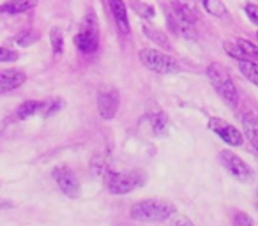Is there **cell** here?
Listing matches in <instances>:
<instances>
[{"mask_svg":"<svg viewBox=\"0 0 258 226\" xmlns=\"http://www.w3.org/2000/svg\"><path fill=\"white\" fill-rule=\"evenodd\" d=\"M173 214H175L173 203L165 200H144L129 208V215L135 221L142 222H161L173 217Z\"/></svg>","mask_w":258,"mask_h":226,"instance_id":"obj_1","label":"cell"},{"mask_svg":"<svg viewBox=\"0 0 258 226\" xmlns=\"http://www.w3.org/2000/svg\"><path fill=\"white\" fill-rule=\"evenodd\" d=\"M207 76L211 78L216 92L225 99V103L230 104V106H237V103H239V92H237V87L233 83L230 72L221 64L214 62V64H211L207 67Z\"/></svg>","mask_w":258,"mask_h":226,"instance_id":"obj_2","label":"cell"},{"mask_svg":"<svg viewBox=\"0 0 258 226\" xmlns=\"http://www.w3.org/2000/svg\"><path fill=\"white\" fill-rule=\"evenodd\" d=\"M145 180H147V177L140 170H131L125 173L108 172L104 175V182H106V187L111 194H127L137 187L145 186Z\"/></svg>","mask_w":258,"mask_h":226,"instance_id":"obj_3","label":"cell"},{"mask_svg":"<svg viewBox=\"0 0 258 226\" xmlns=\"http://www.w3.org/2000/svg\"><path fill=\"white\" fill-rule=\"evenodd\" d=\"M138 57L145 67L158 72V74H175L180 71V64L175 58L159 50H154V48H144Z\"/></svg>","mask_w":258,"mask_h":226,"instance_id":"obj_4","label":"cell"},{"mask_svg":"<svg viewBox=\"0 0 258 226\" xmlns=\"http://www.w3.org/2000/svg\"><path fill=\"white\" fill-rule=\"evenodd\" d=\"M166 22H168V27L172 29V32H175L179 37L187 41H197L198 34L197 29H195V22L179 8V6L173 4L170 8V13L166 15Z\"/></svg>","mask_w":258,"mask_h":226,"instance_id":"obj_5","label":"cell"},{"mask_svg":"<svg viewBox=\"0 0 258 226\" xmlns=\"http://www.w3.org/2000/svg\"><path fill=\"white\" fill-rule=\"evenodd\" d=\"M219 161L228 170L230 175L239 180V182H249V180L253 179V170H251V166L247 165L244 159H240L237 154H233L232 150L219 152Z\"/></svg>","mask_w":258,"mask_h":226,"instance_id":"obj_6","label":"cell"},{"mask_svg":"<svg viewBox=\"0 0 258 226\" xmlns=\"http://www.w3.org/2000/svg\"><path fill=\"white\" fill-rule=\"evenodd\" d=\"M53 179L57 182L58 189L66 194L68 198H80V182H78V177L75 175L69 166H57L53 170Z\"/></svg>","mask_w":258,"mask_h":226,"instance_id":"obj_7","label":"cell"},{"mask_svg":"<svg viewBox=\"0 0 258 226\" xmlns=\"http://www.w3.org/2000/svg\"><path fill=\"white\" fill-rule=\"evenodd\" d=\"M209 129H211L212 133L218 134L225 143L232 145V147H240L242 141H244L242 133H240L237 127H233L232 124H228L223 119H216V117H212V119L209 120Z\"/></svg>","mask_w":258,"mask_h":226,"instance_id":"obj_8","label":"cell"},{"mask_svg":"<svg viewBox=\"0 0 258 226\" xmlns=\"http://www.w3.org/2000/svg\"><path fill=\"white\" fill-rule=\"evenodd\" d=\"M118 104H120V97H118L117 89H103L97 94V110H99L101 119L111 120L118 111Z\"/></svg>","mask_w":258,"mask_h":226,"instance_id":"obj_9","label":"cell"},{"mask_svg":"<svg viewBox=\"0 0 258 226\" xmlns=\"http://www.w3.org/2000/svg\"><path fill=\"white\" fill-rule=\"evenodd\" d=\"M75 44L82 53H94L97 50V32H96V23H94L92 16L87 18V23L83 25L82 32L76 34Z\"/></svg>","mask_w":258,"mask_h":226,"instance_id":"obj_10","label":"cell"},{"mask_svg":"<svg viewBox=\"0 0 258 226\" xmlns=\"http://www.w3.org/2000/svg\"><path fill=\"white\" fill-rule=\"evenodd\" d=\"M27 82V74L22 69H6L0 71V94L11 92Z\"/></svg>","mask_w":258,"mask_h":226,"instance_id":"obj_11","label":"cell"},{"mask_svg":"<svg viewBox=\"0 0 258 226\" xmlns=\"http://www.w3.org/2000/svg\"><path fill=\"white\" fill-rule=\"evenodd\" d=\"M108 6L113 15L115 25H117L120 34H129V20H127V9H125L124 0H108Z\"/></svg>","mask_w":258,"mask_h":226,"instance_id":"obj_12","label":"cell"},{"mask_svg":"<svg viewBox=\"0 0 258 226\" xmlns=\"http://www.w3.org/2000/svg\"><path fill=\"white\" fill-rule=\"evenodd\" d=\"M149 120H151L152 131H154L156 136H163V134L168 131V119H166L165 111L154 103V108L147 111Z\"/></svg>","mask_w":258,"mask_h":226,"instance_id":"obj_13","label":"cell"},{"mask_svg":"<svg viewBox=\"0 0 258 226\" xmlns=\"http://www.w3.org/2000/svg\"><path fill=\"white\" fill-rule=\"evenodd\" d=\"M242 127H244V134L249 140V143L253 145L258 150V115L249 111L242 117Z\"/></svg>","mask_w":258,"mask_h":226,"instance_id":"obj_14","label":"cell"},{"mask_svg":"<svg viewBox=\"0 0 258 226\" xmlns=\"http://www.w3.org/2000/svg\"><path fill=\"white\" fill-rule=\"evenodd\" d=\"M37 6V0H9L8 4L0 6L2 15H22Z\"/></svg>","mask_w":258,"mask_h":226,"instance_id":"obj_15","label":"cell"},{"mask_svg":"<svg viewBox=\"0 0 258 226\" xmlns=\"http://www.w3.org/2000/svg\"><path fill=\"white\" fill-rule=\"evenodd\" d=\"M46 106V104L43 103V101H25V103H22L18 106V110H16V119L20 120H25V119H30L32 115H36L37 111L43 110V108Z\"/></svg>","mask_w":258,"mask_h":226,"instance_id":"obj_16","label":"cell"},{"mask_svg":"<svg viewBox=\"0 0 258 226\" xmlns=\"http://www.w3.org/2000/svg\"><path fill=\"white\" fill-rule=\"evenodd\" d=\"M90 170H92L94 175L97 177H104L110 170V156L108 154H96L90 161Z\"/></svg>","mask_w":258,"mask_h":226,"instance_id":"obj_17","label":"cell"},{"mask_svg":"<svg viewBox=\"0 0 258 226\" xmlns=\"http://www.w3.org/2000/svg\"><path fill=\"white\" fill-rule=\"evenodd\" d=\"M239 71L244 78L258 87V64H254L253 60H239Z\"/></svg>","mask_w":258,"mask_h":226,"instance_id":"obj_18","label":"cell"},{"mask_svg":"<svg viewBox=\"0 0 258 226\" xmlns=\"http://www.w3.org/2000/svg\"><path fill=\"white\" fill-rule=\"evenodd\" d=\"M50 43H51V51L55 57H60L64 53V34L60 29H51L50 30Z\"/></svg>","mask_w":258,"mask_h":226,"instance_id":"obj_19","label":"cell"},{"mask_svg":"<svg viewBox=\"0 0 258 226\" xmlns=\"http://www.w3.org/2000/svg\"><path fill=\"white\" fill-rule=\"evenodd\" d=\"M204 8H205V11H207L209 15L218 16V18H223V16H226V13H228L221 0H205Z\"/></svg>","mask_w":258,"mask_h":226,"instance_id":"obj_20","label":"cell"},{"mask_svg":"<svg viewBox=\"0 0 258 226\" xmlns=\"http://www.w3.org/2000/svg\"><path fill=\"white\" fill-rule=\"evenodd\" d=\"M223 50H225L230 57L237 58V60H249V58H247V55L244 53V50L239 46V43H237V41H226V43L223 44Z\"/></svg>","mask_w":258,"mask_h":226,"instance_id":"obj_21","label":"cell"},{"mask_svg":"<svg viewBox=\"0 0 258 226\" xmlns=\"http://www.w3.org/2000/svg\"><path fill=\"white\" fill-rule=\"evenodd\" d=\"M198 0H175V6H179L187 16H189L193 22L198 20V6H197Z\"/></svg>","mask_w":258,"mask_h":226,"instance_id":"obj_22","label":"cell"},{"mask_svg":"<svg viewBox=\"0 0 258 226\" xmlns=\"http://www.w3.org/2000/svg\"><path fill=\"white\" fill-rule=\"evenodd\" d=\"M144 32H145V36H147L149 39L154 41V43L161 44L163 48H168V37H166L163 32H158V30H152L151 27H147V25L144 27Z\"/></svg>","mask_w":258,"mask_h":226,"instance_id":"obj_23","label":"cell"},{"mask_svg":"<svg viewBox=\"0 0 258 226\" xmlns=\"http://www.w3.org/2000/svg\"><path fill=\"white\" fill-rule=\"evenodd\" d=\"M237 43H239V46L244 50V53L247 55V58H256L258 60V46L254 43H251V41L247 39H237Z\"/></svg>","mask_w":258,"mask_h":226,"instance_id":"obj_24","label":"cell"},{"mask_svg":"<svg viewBox=\"0 0 258 226\" xmlns=\"http://www.w3.org/2000/svg\"><path fill=\"white\" fill-rule=\"evenodd\" d=\"M37 41V34L34 32V30H27V32L20 34L18 37H16V44L18 46H30V44H34Z\"/></svg>","mask_w":258,"mask_h":226,"instance_id":"obj_25","label":"cell"},{"mask_svg":"<svg viewBox=\"0 0 258 226\" xmlns=\"http://www.w3.org/2000/svg\"><path fill=\"white\" fill-rule=\"evenodd\" d=\"M233 226H256L254 221L246 214V212H235L233 214Z\"/></svg>","mask_w":258,"mask_h":226,"instance_id":"obj_26","label":"cell"},{"mask_svg":"<svg viewBox=\"0 0 258 226\" xmlns=\"http://www.w3.org/2000/svg\"><path fill=\"white\" fill-rule=\"evenodd\" d=\"M133 9L138 13L140 16H144V18H152L154 16V9L151 8V6L144 4V2H135L133 4Z\"/></svg>","mask_w":258,"mask_h":226,"instance_id":"obj_27","label":"cell"},{"mask_svg":"<svg viewBox=\"0 0 258 226\" xmlns=\"http://www.w3.org/2000/svg\"><path fill=\"white\" fill-rule=\"evenodd\" d=\"M16 58H18V53L15 50L0 46V62H15Z\"/></svg>","mask_w":258,"mask_h":226,"instance_id":"obj_28","label":"cell"},{"mask_svg":"<svg viewBox=\"0 0 258 226\" xmlns=\"http://www.w3.org/2000/svg\"><path fill=\"white\" fill-rule=\"evenodd\" d=\"M246 15L254 25H258V6L256 4H246Z\"/></svg>","mask_w":258,"mask_h":226,"instance_id":"obj_29","label":"cell"},{"mask_svg":"<svg viewBox=\"0 0 258 226\" xmlns=\"http://www.w3.org/2000/svg\"><path fill=\"white\" fill-rule=\"evenodd\" d=\"M44 104H46V103H44ZM60 108H62V103L58 99L57 101H50V103L46 104V110H44V111H46L48 117H51V115H55V113H57Z\"/></svg>","mask_w":258,"mask_h":226,"instance_id":"obj_30","label":"cell"},{"mask_svg":"<svg viewBox=\"0 0 258 226\" xmlns=\"http://www.w3.org/2000/svg\"><path fill=\"white\" fill-rule=\"evenodd\" d=\"M170 226H195V224L187 217H184V215L173 214V219H172V222H170Z\"/></svg>","mask_w":258,"mask_h":226,"instance_id":"obj_31","label":"cell"},{"mask_svg":"<svg viewBox=\"0 0 258 226\" xmlns=\"http://www.w3.org/2000/svg\"><path fill=\"white\" fill-rule=\"evenodd\" d=\"M11 207H13L11 201L4 200V198H0V210H2V208H11Z\"/></svg>","mask_w":258,"mask_h":226,"instance_id":"obj_32","label":"cell"},{"mask_svg":"<svg viewBox=\"0 0 258 226\" xmlns=\"http://www.w3.org/2000/svg\"><path fill=\"white\" fill-rule=\"evenodd\" d=\"M254 205H256V208H258V193H256V200H254Z\"/></svg>","mask_w":258,"mask_h":226,"instance_id":"obj_33","label":"cell"},{"mask_svg":"<svg viewBox=\"0 0 258 226\" xmlns=\"http://www.w3.org/2000/svg\"><path fill=\"white\" fill-rule=\"evenodd\" d=\"M198 2H202V4H204V2H205V0H198Z\"/></svg>","mask_w":258,"mask_h":226,"instance_id":"obj_34","label":"cell"}]
</instances>
